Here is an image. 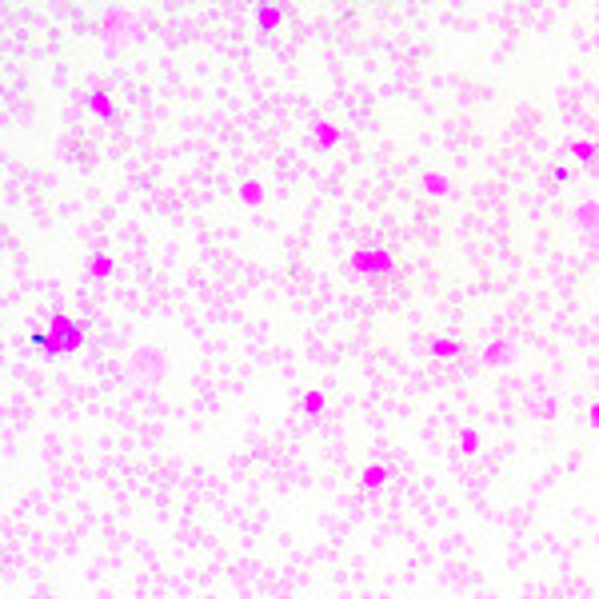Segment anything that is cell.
Instances as JSON below:
<instances>
[{
    "instance_id": "6da1fadb",
    "label": "cell",
    "mask_w": 599,
    "mask_h": 599,
    "mask_svg": "<svg viewBox=\"0 0 599 599\" xmlns=\"http://www.w3.org/2000/svg\"><path fill=\"white\" fill-rule=\"evenodd\" d=\"M88 336V328L81 320H68V316H52L49 332H33V344H40L49 356H65V352H76Z\"/></svg>"
},
{
    "instance_id": "7a4b0ae2",
    "label": "cell",
    "mask_w": 599,
    "mask_h": 599,
    "mask_svg": "<svg viewBox=\"0 0 599 599\" xmlns=\"http://www.w3.org/2000/svg\"><path fill=\"white\" fill-rule=\"evenodd\" d=\"M352 272L364 276V280H388L391 276V256L384 252V248H364V252H356V260H352Z\"/></svg>"
},
{
    "instance_id": "3957f363",
    "label": "cell",
    "mask_w": 599,
    "mask_h": 599,
    "mask_svg": "<svg viewBox=\"0 0 599 599\" xmlns=\"http://www.w3.org/2000/svg\"><path fill=\"white\" fill-rule=\"evenodd\" d=\"M252 17H256V28H260V33H276V28L284 24V4L260 0L256 8H252Z\"/></svg>"
},
{
    "instance_id": "277c9868",
    "label": "cell",
    "mask_w": 599,
    "mask_h": 599,
    "mask_svg": "<svg viewBox=\"0 0 599 599\" xmlns=\"http://www.w3.org/2000/svg\"><path fill=\"white\" fill-rule=\"evenodd\" d=\"M88 112L100 116V120H116V104H112V92H104V88H96L92 96H88Z\"/></svg>"
},
{
    "instance_id": "5b68a950",
    "label": "cell",
    "mask_w": 599,
    "mask_h": 599,
    "mask_svg": "<svg viewBox=\"0 0 599 599\" xmlns=\"http://www.w3.org/2000/svg\"><path fill=\"white\" fill-rule=\"evenodd\" d=\"M88 276L92 280H112L116 276V260H112V252H92V264H88Z\"/></svg>"
},
{
    "instance_id": "8992f818",
    "label": "cell",
    "mask_w": 599,
    "mask_h": 599,
    "mask_svg": "<svg viewBox=\"0 0 599 599\" xmlns=\"http://www.w3.org/2000/svg\"><path fill=\"white\" fill-rule=\"evenodd\" d=\"M312 144L324 148V152H332V148L340 144V128H336V124H316V132H312Z\"/></svg>"
},
{
    "instance_id": "52a82bcc",
    "label": "cell",
    "mask_w": 599,
    "mask_h": 599,
    "mask_svg": "<svg viewBox=\"0 0 599 599\" xmlns=\"http://www.w3.org/2000/svg\"><path fill=\"white\" fill-rule=\"evenodd\" d=\"M324 407H328V396L320 388H312L300 396V412H304V416H324Z\"/></svg>"
},
{
    "instance_id": "ba28073f",
    "label": "cell",
    "mask_w": 599,
    "mask_h": 599,
    "mask_svg": "<svg viewBox=\"0 0 599 599\" xmlns=\"http://www.w3.org/2000/svg\"><path fill=\"white\" fill-rule=\"evenodd\" d=\"M360 484L368 487V491H376V487H384L388 484V464H372V468L364 471V480Z\"/></svg>"
},
{
    "instance_id": "9c48e42d",
    "label": "cell",
    "mask_w": 599,
    "mask_h": 599,
    "mask_svg": "<svg viewBox=\"0 0 599 599\" xmlns=\"http://www.w3.org/2000/svg\"><path fill=\"white\" fill-rule=\"evenodd\" d=\"M423 192H428V196H444V192H448V176H439V172L423 176Z\"/></svg>"
},
{
    "instance_id": "30bf717a",
    "label": "cell",
    "mask_w": 599,
    "mask_h": 599,
    "mask_svg": "<svg viewBox=\"0 0 599 599\" xmlns=\"http://www.w3.org/2000/svg\"><path fill=\"white\" fill-rule=\"evenodd\" d=\"M240 200L244 204H260V200H264V188H260L256 180H248V184L240 188Z\"/></svg>"
},
{
    "instance_id": "8fae6325",
    "label": "cell",
    "mask_w": 599,
    "mask_h": 599,
    "mask_svg": "<svg viewBox=\"0 0 599 599\" xmlns=\"http://www.w3.org/2000/svg\"><path fill=\"white\" fill-rule=\"evenodd\" d=\"M432 356H459V344L455 340H436L432 344Z\"/></svg>"
}]
</instances>
